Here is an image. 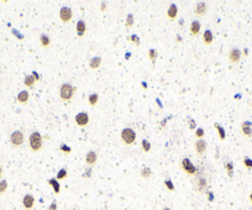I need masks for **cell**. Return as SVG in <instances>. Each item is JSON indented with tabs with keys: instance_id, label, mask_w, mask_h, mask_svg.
Wrapping results in <instances>:
<instances>
[{
	"instance_id": "4316f807",
	"label": "cell",
	"mask_w": 252,
	"mask_h": 210,
	"mask_svg": "<svg viewBox=\"0 0 252 210\" xmlns=\"http://www.w3.org/2000/svg\"><path fill=\"white\" fill-rule=\"evenodd\" d=\"M157 51L156 50H153V48H151L150 51H148V58L151 59V62H152V64H156V59H157Z\"/></svg>"
},
{
	"instance_id": "7402d4cb",
	"label": "cell",
	"mask_w": 252,
	"mask_h": 210,
	"mask_svg": "<svg viewBox=\"0 0 252 210\" xmlns=\"http://www.w3.org/2000/svg\"><path fill=\"white\" fill-rule=\"evenodd\" d=\"M214 127L216 129V131H218V133H219V137H220V140L221 141H224L225 140V137H226V132H225V129L220 125V124H218V122H215L214 124Z\"/></svg>"
},
{
	"instance_id": "e0dca14e",
	"label": "cell",
	"mask_w": 252,
	"mask_h": 210,
	"mask_svg": "<svg viewBox=\"0 0 252 210\" xmlns=\"http://www.w3.org/2000/svg\"><path fill=\"white\" fill-rule=\"evenodd\" d=\"M200 27H202V25H200V22L198 20L192 21V24H190V33L193 36H197L200 32Z\"/></svg>"
},
{
	"instance_id": "60d3db41",
	"label": "cell",
	"mask_w": 252,
	"mask_h": 210,
	"mask_svg": "<svg viewBox=\"0 0 252 210\" xmlns=\"http://www.w3.org/2000/svg\"><path fill=\"white\" fill-rule=\"evenodd\" d=\"M12 33H14V35H16V37H17V38H20V40H22V38H24V36H22L20 32H17L16 30H12Z\"/></svg>"
},
{
	"instance_id": "f907efd6",
	"label": "cell",
	"mask_w": 252,
	"mask_h": 210,
	"mask_svg": "<svg viewBox=\"0 0 252 210\" xmlns=\"http://www.w3.org/2000/svg\"><path fill=\"white\" fill-rule=\"evenodd\" d=\"M235 98H236V99H240V98H241V95H240V94H236V97H235Z\"/></svg>"
},
{
	"instance_id": "603a6c76",
	"label": "cell",
	"mask_w": 252,
	"mask_h": 210,
	"mask_svg": "<svg viewBox=\"0 0 252 210\" xmlns=\"http://www.w3.org/2000/svg\"><path fill=\"white\" fill-rule=\"evenodd\" d=\"M40 43H41V46L42 47H48L50 45H51V38H50V36H47V35H45V33H42V35H40Z\"/></svg>"
},
{
	"instance_id": "ab89813d",
	"label": "cell",
	"mask_w": 252,
	"mask_h": 210,
	"mask_svg": "<svg viewBox=\"0 0 252 210\" xmlns=\"http://www.w3.org/2000/svg\"><path fill=\"white\" fill-rule=\"evenodd\" d=\"M47 210H57V203H56V200L52 202V204L48 207V209Z\"/></svg>"
},
{
	"instance_id": "d4e9b609",
	"label": "cell",
	"mask_w": 252,
	"mask_h": 210,
	"mask_svg": "<svg viewBox=\"0 0 252 210\" xmlns=\"http://www.w3.org/2000/svg\"><path fill=\"white\" fill-rule=\"evenodd\" d=\"M140 174H141V177H142V178L148 179V178H151V176H152V171H151V168H150V167H143V168L141 169Z\"/></svg>"
},
{
	"instance_id": "c3c4849f",
	"label": "cell",
	"mask_w": 252,
	"mask_h": 210,
	"mask_svg": "<svg viewBox=\"0 0 252 210\" xmlns=\"http://www.w3.org/2000/svg\"><path fill=\"white\" fill-rule=\"evenodd\" d=\"M177 41L180 42V41H182V37H180V36H177Z\"/></svg>"
},
{
	"instance_id": "484cf974",
	"label": "cell",
	"mask_w": 252,
	"mask_h": 210,
	"mask_svg": "<svg viewBox=\"0 0 252 210\" xmlns=\"http://www.w3.org/2000/svg\"><path fill=\"white\" fill-rule=\"evenodd\" d=\"M88 102H89V104L92 105V106H95V105L98 104V102H99V95L97 93L90 94L89 98H88Z\"/></svg>"
},
{
	"instance_id": "f546056e",
	"label": "cell",
	"mask_w": 252,
	"mask_h": 210,
	"mask_svg": "<svg viewBox=\"0 0 252 210\" xmlns=\"http://www.w3.org/2000/svg\"><path fill=\"white\" fill-rule=\"evenodd\" d=\"M225 169H226V172H228L229 177L231 178V177L234 176V163H232V162L226 163V164H225Z\"/></svg>"
},
{
	"instance_id": "f6af8a7d",
	"label": "cell",
	"mask_w": 252,
	"mask_h": 210,
	"mask_svg": "<svg viewBox=\"0 0 252 210\" xmlns=\"http://www.w3.org/2000/svg\"><path fill=\"white\" fill-rule=\"evenodd\" d=\"M141 85H142V88H143V89H147V83L142 82V83H141Z\"/></svg>"
},
{
	"instance_id": "5b68a950",
	"label": "cell",
	"mask_w": 252,
	"mask_h": 210,
	"mask_svg": "<svg viewBox=\"0 0 252 210\" xmlns=\"http://www.w3.org/2000/svg\"><path fill=\"white\" fill-rule=\"evenodd\" d=\"M24 141H25V136H24V133H22L20 130H16V131H14V132L10 135V143H11L14 147L21 146V145L24 143Z\"/></svg>"
},
{
	"instance_id": "3957f363",
	"label": "cell",
	"mask_w": 252,
	"mask_h": 210,
	"mask_svg": "<svg viewBox=\"0 0 252 210\" xmlns=\"http://www.w3.org/2000/svg\"><path fill=\"white\" fill-rule=\"evenodd\" d=\"M136 132L131 127H126L121 131V140L125 145H133L136 142Z\"/></svg>"
},
{
	"instance_id": "44dd1931",
	"label": "cell",
	"mask_w": 252,
	"mask_h": 210,
	"mask_svg": "<svg viewBox=\"0 0 252 210\" xmlns=\"http://www.w3.org/2000/svg\"><path fill=\"white\" fill-rule=\"evenodd\" d=\"M48 184L53 188V192H54L56 194H58V193L61 192V186H59V183H58V181H57L56 178H51V179H48Z\"/></svg>"
},
{
	"instance_id": "2e32d148",
	"label": "cell",
	"mask_w": 252,
	"mask_h": 210,
	"mask_svg": "<svg viewBox=\"0 0 252 210\" xmlns=\"http://www.w3.org/2000/svg\"><path fill=\"white\" fill-rule=\"evenodd\" d=\"M195 184H197V190L198 192H204L205 188H206V179L203 176H199Z\"/></svg>"
},
{
	"instance_id": "7bdbcfd3",
	"label": "cell",
	"mask_w": 252,
	"mask_h": 210,
	"mask_svg": "<svg viewBox=\"0 0 252 210\" xmlns=\"http://www.w3.org/2000/svg\"><path fill=\"white\" fill-rule=\"evenodd\" d=\"M208 199H209L210 202H213V200H214V195H213V193H211V192H209V193H208Z\"/></svg>"
},
{
	"instance_id": "cb8c5ba5",
	"label": "cell",
	"mask_w": 252,
	"mask_h": 210,
	"mask_svg": "<svg viewBox=\"0 0 252 210\" xmlns=\"http://www.w3.org/2000/svg\"><path fill=\"white\" fill-rule=\"evenodd\" d=\"M35 83H36V79L33 78L32 74H31V76H26L25 79H24V84H25L27 88H33Z\"/></svg>"
},
{
	"instance_id": "ee69618b",
	"label": "cell",
	"mask_w": 252,
	"mask_h": 210,
	"mask_svg": "<svg viewBox=\"0 0 252 210\" xmlns=\"http://www.w3.org/2000/svg\"><path fill=\"white\" fill-rule=\"evenodd\" d=\"M106 6H108V5H106V2H102V7H100V10H102V11H105Z\"/></svg>"
},
{
	"instance_id": "bcb514c9",
	"label": "cell",
	"mask_w": 252,
	"mask_h": 210,
	"mask_svg": "<svg viewBox=\"0 0 252 210\" xmlns=\"http://www.w3.org/2000/svg\"><path fill=\"white\" fill-rule=\"evenodd\" d=\"M244 55H245V56L249 55V48H245V50H244Z\"/></svg>"
},
{
	"instance_id": "816d5d0a",
	"label": "cell",
	"mask_w": 252,
	"mask_h": 210,
	"mask_svg": "<svg viewBox=\"0 0 252 210\" xmlns=\"http://www.w3.org/2000/svg\"><path fill=\"white\" fill-rule=\"evenodd\" d=\"M1 174H2V169H1V166H0V178H1Z\"/></svg>"
},
{
	"instance_id": "f1b7e54d",
	"label": "cell",
	"mask_w": 252,
	"mask_h": 210,
	"mask_svg": "<svg viewBox=\"0 0 252 210\" xmlns=\"http://www.w3.org/2000/svg\"><path fill=\"white\" fill-rule=\"evenodd\" d=\"M141 147H142V151H143V152H150V150H151V143H150V141L146 140V138H143L142 142H141Z\"/></svg>"
},
{
	"instance_id": "277c9868",
	"label": "cell",
	"mask_w": 252,
	"mask_h": 210,
	"mask_svg": "<svg viewBox=\"0 0 252 210\" xmlns=\"http://www.w3.org/2000/svg\"><path fill=\"white\" fill-rule=\"evenodd\" d=\"M180 167H182V169H183L187 174H189V176H195V174L198 173V168L192 163V161H190L188 157L182 158V161H180Z\"/></svg>"
},
{
	"instance_id": "d590c367",
	"label": "cell",
	"mask_w": 252,
	"mask_h": 210,
	"mask_svg": "<svg viewBox=\"0 0 252 210\" xmlns=\"http://www.w3.org/2000/svg\"><path fill=\"white\" fill-rule=\"evenodd\" d=\"M128 40H131V41H132V42H133L136 46H140V43H141V42H140V38H138V36H137V35H132V36H131Z\"/></svg>"
},
{
	"instance_id": "b9f144b4",
	"label": "cell",
	"mask_w": 252,
	"mask_h": 210,
	"mask_svg": "<svg viewBox=\"0 0 252 210\" xmlns=\"http://www.w3.org/2000/svg\"><path fill=\"white\" fill-rule=\"evenodd\" d=\"M32 76H33V78H35V79H36V81H40V79H41V77H40V74H38V73H37V72H35V71H33V72H32Z\"/></svg>"
},
{
	"instance_id": "f5cc1de1",
	"label": "cell",
	"mask_w": 252,
	"mask_h": 210,
	"mask_svg": "<svg viewBox=\"0 0 252 210\" xmlns=\"http://www.w3.org/2000/svg\"><path fill=\"white\" fill-rule=\"evenodd\" d=\"M162 210H171V209H169V208H168V207H164V208H163V209H162Z\"/></svg>"
},
{
	"instance_id": "d6986e66",
	"label": "cell",
	"mask_w": 252,
	"mask_h": 210,
	"mask_svg": "<svg viewBox=\"0 0 252 210\" xmlns=\"http://www.w3.org/2000/svg\"><path fill=\"white\" fill-rule=\"evenodd\" d=\"M102 57L100 56H95V57H93L92 59H90V62H89V67H90V69H97V68H99V66L102 64Z\"/></svg>"
},
{
	"instance_id": "f35d334b",
	"label": "cell",
	"mask_w": 252,
	"mask_h": 210,
	"mask_svg": "<svg viewBox=\"0 0 252 210\" xmlns=\"http://www.w3.org/2000/svg\"><path fill=\"white\" fill-rule=\"evenodd\" d=\"M92 177V167H89L84 173H83V178H90Z\"/></svg>"
},
{
	"instance_id": "4fadbf2b",
	"label": "cell",
	"mask_w": 252,
	"mask_h": 210,
	"mask_svg": "<svg viewBox=\"0 0 252 210\" xmlns=\"http://www.w3.org/2000/svg\"><path fill=\"white\" fill-rule=\"evenodd\" d=\"M206 11H208V5L205 4V2H198L197 5H195V10H194V12H195V15H198V16H203V15H205L206 14Z\"/></svg>"
},
{
	"instance_id": "5bb4252c",
	"label": "cell",
	"mask_w": 252,
	"mask_h": 210,
	"mask_svg": "<svg viewBox=\"0 0 252 210\" xmlns=\"http://www.w3.org/2000/svg\"><path fill=\"white\" fill-rule=\"evenodd\" d=\"M177 15H178V7H177V5H176V4H171V5L168 6V10H167V17H168L171 21H173V20L177 17Z\"/></svg>"
},
{
	"instance_id": "9c48e42d",
	"label": "cell",
	"mask_w": 252,
	"mask_h": 210,
	"mask_svg": "<svg viewBox=\"0 0 252 210\" xmlns=\"http://www.w3.org/2000/svg\"><path fill=\"white\" fill-rule=\"evenodd\" d=\"M22 205L26 210H31L35 205V197L32 194H26L22 198Z\"/></svg>"
},
{
	"instance_id": "1f68e13d",
	"label": "cell",
	"mask_w": 252,
	"mask_h": 210,
	"mask_svg": "<svg viewBox=\"0 0 252 210\" xmlns=\"http://www.w3.org/2000/svg\"><path fill=\"white\" fill-rule=\"evenodd\" d=\"M164 186H166V188H167L168 190H171V192L174 190V184H173V182H172L171 178H166V179H164Z\"/></svg>"
},
{
	"instance_id": "d6a6232c",
	"label": "cell",
	"mask_w": 252,
	"mask_h": 210,
	"mask_svg": "<svg viewBox=\"0 0 252 210\" xmlns=\"http://www.w3.org/2000/svg\"><path fill=\"white\" fill-rule=\"evenodd\" d=\"M204 135H205V131H204L203 127H198V129H195V137H197L198 140H200Z\"/></svg>"
},
{
	"instance_id": "6da1fadb",
	"label": "cell",
	"mask_w": 252,
	"mask_h": 210,
	"mask_svg": "<svg viewBox=\"0 0 252 210\" xmlns=\"http://www.w3.org/2000/svg\"><path fill=\"white\" fill-rule=\"evenodd\" d=\"M76 90H77V88L73 87L71 83H63L59 87V98L63 102H69V100H72Z\"/></svg>"
},
{
	"instance_id": "52a82bcc",
	"label": "cell",
	"mask_w": 252,
	"mask_h": 210,
	"mask_svg": "<svg viewBox=\"0 0 252 210\" xmlns=\"http://www.w3.org/2000/svg\"><path fill=\"white\" fill-rule=\"evenodd\" d=\"M74 121H76V124H77L79 127L87 126V125L89 124V115H88V112H85V111L78 112V114L76 115V117H74Z\"/></svg>"
},
{
	"instance_id": "9a60e30c",
	"label": "cell",
	"mask_w": 252,
	"mask_h": 210,
	"mask_svg": "<svg viewBox=\"0 0 252 210\" xmlns=\"http://www.w3.org/2000/svg\"><path fill=\"white\" fill-rule=\"evenodd\" d=\"M241 131L245 136L250 137L252 135V122L251 121H244L241 124Z\"/></svg>"
},
{
	"instance_id": "681fc988",
	"label": "cell",
	"mask_w": 252,
	"mask_h": 210,
	"mask_svg": "<svg viewBox=\"0 0 252 210\" xmlns=\"http://www.w3.org/2000/svg\"><path fill=\"white\" fill-rule=\"evenodd\" d=\"M183 22H184V21H183V19H180V20H179V25L182 26V25H183Z\"/></svg>"
},
{
	"instance_id": "83f0119b",
	"label": "cell",
	"mask_w": 252,
	"mask_h": 210,
	"mask_svg": "<svg viewBox=\"0 0 252 210\" xmlns=\"http://www.w3.org/2000/svg\"><path fill=\"white\" fill-rule=\"evenodd\" d=\"M133 24H135V19H133V15H132V14H128V15H127V17H126V21H125L126 28H130V27H132V26H133Z\"/></svg>"
},
{
	"instance_id": "74e56055",
	"label": "cell",
	"mask_w": 252,
	"mask_h": 210,
	"mask_svg": "<svg viewBox=\"0 0 252 210\" xmlns=\"http://www.w3.org/2000/svg\"><path fill=\"white\" fill-rule=\"evenodd\" d=\"M188 121H189V127H190V130H195V126H197L195 120H194V119H192V117H189V119H188Z\"/></svg>"
},
{
	"instance_id": "ac0fdd59",
	"label": "cell",
	"mask_w": 252,
	"mask_h": 210,
	"mask_svg": "<svg viewBox=\"0 0 252 210\" xmlns=\"http://www.w3.org/2000/svg\"><path fill=\"white\" fill-rule=\"evenodd\" d=\"M213 40H214V36H213L211 30H205L204 33H203V42L205 45H211Z\"/></svg>"
},
{
	"instance_id": "8d00e7d4",
	"label": "cell",
	"mask_w": 252,
	"mask_h": 210,
	"mask_svg": "<svg viewBox=\"0 0 252 210\" xmlns=\"http://www.w3.org/2000/svg\"><path fill=\"white\" fill-rule=\"evenodd\" d=\"M61 151H63V152H66V153H71L72 148H71L69 146H67V145L62 143V145H61Z\"/></svg>"
},
{
	"instance_id": "30bf717a",
	"label": "cell",
	"mask_w": 252,
	"mask_h": 210,
	"mask_svg": "<svg viewBox=\"0 0 252 210\" xmlns=\"http://www.w3.org/2000/svg\"><path fill=\"white\" fill-rule=\"evenodd\" d=\"M98 161V155L95 151H89L87 152L85 155V163L89 166V167H93Z\"/></svg>"
},
{
	"instance_id": "ba28073f",
	"label": "cell",
	"mask_w": 252,
	"mask_h": 210,
	"mask_svg": "<svg viewBox=\"0 0 252 210\" xmlns=\"http://www.w3.org/2000/svg\"><path fill=\"white\" fill-rule=\"evenodd\" d=\"M228 57H229V61H230L231 63L236 64V63H239L240 59H241V51H240L239 48H236V47H232V48L230 50Z\"/></svg>"
},
{
	"instance_id": "8fae6325",
	"label": "cell",
	"mask_w": 252,
	"mask_h": 210,
	"mask_svg": "<svg viewBox=\"0 0 252 210\" xmlns=\"http://www.w3.org/2000/svg\"><path fill=\"white\" fill-rule=\"evenodd\" d=\"M194 148H195V152H197L198 155H203V153L206 151V148H208V143H206L203 138H200V140H198V141L195 142Z\"/></svg>"
},
{
	"instance_id": "4dcf8cb0",
	"label": "cell",
	"mask_w": 252,
	"mask_h": 210,
	"mask_svg": "<svg viewBox=\"0 0 252 210\" xmlns=\"http://www.w3.org/2000/svg\"><path fill=\"white\" fill-rule=\"evenodd\" d=\"M66 177H67V168H61V169L58 171V173H57L56 179H57V181H61V179H64Z\"/></svg>"
},
{
	"instance_id": "ffe728a7",
	"label": "cell",
	"mask_w": 252,
	"mask_h": 210,
	"mask_svg": "<svg viewBox=\"0 0 252 210\" xmlns=\"http://www.w3.org/2000/svg\"><path fill=\"white\" fill-rule=\"evenodd\" d=\"M28 98H30L28 92H27V90H22V92H20V93L17 94V98H16V99H17V102H19V103L25 104V103H27Z\"/></svg>"
},
{
	"instance_id": "7a4b0ae2",
	"label": "cell",
	"mask_w": 252,
	"mask_h": 210,
	"mask_svg": "<svg viewBox=\"0 0 252 210\" xmlns=\"http://www.w3.org/2000/svg\"><path fill=\"white\" fill-rule=\"evenodd\" d=\"M28 145H30V148L33 151V152H37L42 148V136L38 131H33L31 132L30 137H28Z\"/></svg>"
},
{
	"instance_id": "7c38bea8",
	"label": "cell",
	"mask_w": 252,
	"mask_h": 210,
	"mask_svg": "<svg viewBox=\"0 0 252 210\" xmlns=\"http://www.w3.org/2000/svg\"><path fill=\"white\" fill-rule=\"evenodd\" d=\"M87 31V24L84 20H79L77 22V26H76V32H77V36L78 37H83L84 33Z\"/></svg>"
},
{
	"instance_id": "db71d44e",
	"label": "cell",
	"mask_w": 252,
	"mask_h": 210,
	"mask_svg": "<svg viewBox=\"0 0 252 210\" xmlns=\"http://www.w3.org/2000/svg\"><path fill=\"white\" fill-rule=\"evenodd\" d=\"M250 200H251V202H252V193H251V194H250Z\"/></svg>"
},
{
	"instance_id": "e575fe53",
	"label": "cell",
	"mask_w": 252,
	"mask_h": 210,
	"mask_svg": "<svg viewBox=\"0 0 252 210\" xmlns=\"http://www.w3.org/2000/svg\"><path fill=\"white\" fill-rule=\"evenodd\" d=\"M244 164H245L246 168L252 169V160L250 157H245V158H244Z\"/></svg>"
},
{
	"instance_id": "836d02e7",
	"label": "cell",
	"mask_w": 252,
	"mask_h": 210,
	"mask_svg": "<svg viewBox=\"0 0 252 210\" xmlns=\"http://www.w3.org/2000/svg\"><path fill=\"white\" fill-rule=\"evenodd\" d=\"M6 189H7V181H5V179L0 181V194H4L6 192Z\"/></svg>"
},
{
	"instance_id": "8992f818",
	"label": "cell",
	"mask_w": 252,
	"mask_h": 210,
	"mask_svg": "<svg viewBox=\"0 0 252 210\" xmlns=\"http://www.w3.org/2000/svg\"><path fill=\"white\" fill-rule=\"evenodd\" d=\"M73 17V12L72 9L69 6H62L59 10V19L63 24H68Z\"/></svg>"
},
{
	"instance_id": "7dc6e473",
	"label": "cell",
	"mask_w": 252,
	"mask_h": 210,
	"mask_svg": "<svg viewBox=\"0 0 252 210\" xmlns=\"http://www.w3.org/2000/svg\"><path fill=\"white\" fill-rule=\"evenodd\" d=\"M130 56H131V53H130V52H127V53L125 55V59H128V58H130Z\"/></svg>"
}]
</instances>
